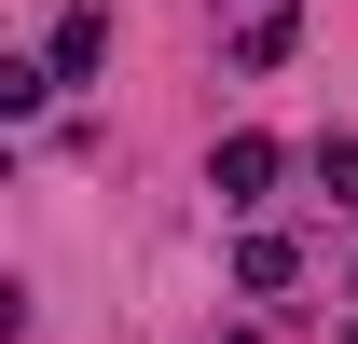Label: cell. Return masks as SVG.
I'll return each instance as SVG.
<instances>
[{
	"instance_id": "obj_1",
	"label": "cell",
	"mask_w": 358,
	"mask_h": 344,
	"mask_svg": "<svg viewBox=\"0 0 358 344\" xmlns=\"http://www.w3.org/2000/svg\"><path fill=\"white\" fill-rule=\"evenodd\" d=\"M275 179H289V152H275V138H221V166H207V193H221V207H262Z\"/></svg>"
},
{
	"instance_id": "obj_2",
	"label": "cell",
	"mask_w": 358,
	"mask_h": 344,
	"mask_svg": "<svg viewBox=\"0 0 358 344\" xmlns=\"http://www.w3.org/2000/svg\"><path fill=\"white\" fill-rule=\"evenodd\" d=\"M96 55H110V14H55V42H42L55 83H96Z\"/></svg>"
},
{
	"instance_id": "obj_3",
	"label": "cell",
	"mask_w": 358,
	"mask_h": 344,
	"mask_svg": "<svg viewBox=\"0 0 358 344\" xmlns=\"http://www.w3.org/2000/svg\"><path fill=\"white\" fill-rule=\"evenodd\" d=\"M289 275H303V248H289V234H248V248H234V289H262V303H275Z\"/></svg>"
},
{
	"instance_id": "obj_4",
	"label": "cell",
	"mask_w": 358,
	"mask_h": 344,
	"mask_svg": "<svg viewBox=\"0 0 358 344\" xmlns=\"http://www.w3.org/2000/svg\"><path fill=\"white\" fill-rule=\"evenodd\" d=\"M303 42V14H289V0H262V14H248V28H234V55H248V69H275V55Z\"/></svg>"
},
{
	"instance_id": "obj_5",
	"label": "cell",
	"mask_w": 358,
	"mask_h": 344,
	"mask_svg": "<svg viewBox=\"0 0 358 344\" xmlns=\"http://www.w3.org/2000/svg\"><path fill=\"white\" fill-rule=\"evenodd\" d=\"M317 193H331V207H358V138H317Z\"/></svg>"
},
{
	"instance_id": "obj_6",
	"label": "cell",
	"mask_w": 358,
	"mask_h": 344,
	"mask_svg": "<svg viewBox=\"0 0 358 344\" xmlns=\"http://www.w3.org/2000/svg\"><path fill=\"white\" fill-rule=\"evenodd\" d=\"M345 344H358V317H345Z\"/></svg>"
}]
</instances>
